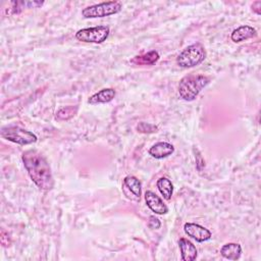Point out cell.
I'll return each instance as SVG.
<instances>
[{"label":"cell","mask_w":261,"mask_h":261,"mask_svg":"<svg viewBox=\"0 0 261 261\" xmlns=\"http://www.w3.org/2000/svg\"><path fill=\"white\" fill-rule=\"evenodd\" d=\"M21 158L30 177L35 185L41 190H51L54 186V179L47 159L36 150L24 151Z\"/></svg>","instance_id":"1"},{"label":"cell","mask_w":261,"mask_h":261,"mask_svg":"<svg viewBox=\"0 0 261 261\" xmlns=\"http://www.w3.org/2000/svg\"><path fill=\"white\" fill-rule=\"evenodd\" d=\"M209 79L202 74H188L184 76L178 85L179 96L186 101H193L203 88L207 86Z\"/></svg>","instance_id":"2"},{"label":"cell","mask_w":261,"mask_h":261,"mask_svg":"<svg viewBox=\"0 0 261 261\" xmlns=\"http://www.w3.org/2000/svg\"><path fill=\"white\" fill-rule=\"evenodd\" d=\"M206 58V50L201 43H195L184 49L176 58V63L184 68L199 65Z\"/></svg>","instance_id":"3"},{"label":"cell","mask_w":261,"mask_h":261,"mask_svg":"<svg viewBox=\"0 0 261 261\" xmlns=\"http://www.w3.org/2000/svg\"><path fill=\"white\" fill-rule=\"evenodd\" d=\"M121 3L118 1H108L99 4L91 5L83 9L82 14L86 18L104 17L112 14H116L121 10Z\"/></svg>","instance_id":"4"},{"label":"cell","mask_w":261,"mask_h":261,"mask_svg":"<svg viewBox=\"0 0 261 261\" xmlns=\"http://www.w3.org/2000/svg\"><path fill=\"white\" fill-rule=\"evenodd\" d=\"M1 137L18 145H30L37 141V136L18 126H6L1 129Z\"/></svg>","instance_id":"5"},{"label":"cell","mask_w":261,"mask_h":261,"mask_svg":"<svg viewBox=\"0 0 261 261\" xmlns=\"http://www.w3.org/2000/svg\"><path fill=\"white\" fill-rule=\"evenodd\" d=\"M109 28L106 25H99L95 28H86L75 33V38L85 43L100 44L106 41L109 36Z\"/></svg>","instance_id":"6"},{"label":"cell","mask_w":261,"mask_h":261,"mask_svg":"<svg viewBox=\"0 0 261 261\" xmlns=\"http://www.w3.org/2000/svg\"><path fill=\"white\" fill-rule=\"evenodd\" d=\"M122 192L132 201H140L142 196L141 181L134 175H127L122 181Z\"/></svg>","instance_id":"7"},{"label":"cell","mask_w":261,"mask_h":261,"mask_svg":"<svg viewBox=\"0 0 261 261\" xmlns=\"http://www.w3.org/2000/svg\"><path fill=\"white\" fill-rule=\"evenodd\" d=\"M184 230L185 232L191 237L192 239L196 240L199 243L205 242L210 240L211 238V232L209 229H207L206 227L197 224V223H192V222H187L184 225Z\"/></svg>","instance_id":"8"},{"label":"cell","mask_w":261,"mask_h":261,"mask_svg":"<svg viewBox=\"0 0 261 261\" xmlns=\"http://www.w3.org/2000/svg\"><path fill=\"white\" fill-rule=\"evenodd\" d=\"M145 201L147 206L156 214H165L168 211L167 206L163 203L161 198L152 191L145 193Z\"/></svg>","instance_id":"9"},{"label":"cell","mask_w":261,"mask_h":261,"mask_svg":"<svg viewBox=\"0 0 261 261\" xmlns=\"http://www.w3.org/2000/svg\"><path fill=\"white\" fill-rule=\"evenodd\" d=\"M174 151V147L167 142H158L149 149V154L157 159L165 158L171 155Z\"/></svg>","instance_id":"10"},{"label":"cell","mask_w":261,"mask_h":261,"mask_svg":"<svg viewBox=\"0 0 261 261\" xmlns=\"http://www.w3.org/2000/svg\"><path fill=\"white\" fill-rule=\"evenodd\" d=\"M178 247L180 250L181 259L184 261H193L196 259L198 255V251L192 242H190L185 238H181L178 241Z\"/></svg>","instance_id":"11"},{"label":"cell","mask_w":261,"mask_h":261,"mask_svg":"<svg viewBox=\"0 0 261 261\" xmlns=\"http://www.w3.org/2000/svg\"><path fill=\"white\" fill-rule=\"evenodd\" d=\"M254 36H256V30L254 28L250 25H242L233 30L230 38L234 43H239V42L251 39Z\"/></svg>","instance_id":"12"},{"label":"cell","mask_w":261,"mask_h":261,"mask_svg":"<svg viewBox=\"0 0 261 261\" xmlns=\"http://www.w3.org/2000/svg\"><path fill=\"white\" fill-rule=\"evenodd\" d=\"M220 254L228 260H237L241 257L242 247L237 243H227L221 247Z\"/></svg>","instance_id":"13"},{"label":"cell","mask_w":261,"mask_h":261,"mask_svg":"<svg viewBox=\"0 0 261 261\" xmlns=\"http://www.w3.org/2000/svg\"><path fill=\"white\" fill-rule=\"evenodd\" d=\"M115 97V91L111 88L103 89L98 93L91 96L88 100L90 104H99V103H107L110 102Z\"/></svg>","instance_id":"14"},{"label":"cell","mask_w":261,"mask_h":261,"mask_svg":"<svg viewBox=\"0 0 261 261\" xmlns=\"http://www.w3.org/2000/svg\"><path fill=\"white\" fill-rule=\"evenodd\" d=\"M159 60V54L156 51H150L143 55L136 56L132 59V63L139 64V65H152Z\"/></svg>","instance_id":"15"},{"label":"cell","mask_w":261,"mask_h":261,"mask_svg":"<svg viewBox=\"0 0 261 261\" xmlns=\"http://www.w3.org/2000/svg\"><path fill=\"white\" fill-rule=\"evenodd\" d=\"M157 189L165 200H170L173 193V186L167 177H160L156 182Z\"/></svg>","instance_id":"16"},{"label":"cell","mask_w":261,"mask_h":261,"mask_svg":"<svg viewBox=\"0 0 261 261\" xmlns=\"http://www.w3.org/2000/svg\"><path fill=\"white\" fill-rule=\"evenodd\" d=\"M76 111H77V107L66 106V107H63V108L58 110L56 117L58 119H61V120H66V119H69L72 116H74Z\"/></svg>","instance_id":"17"},{"label":"cell","mask_w":261,"mask_h":261,"mask_svg":"<svg viewBox=\"0 0 261 261\" xmlns=\"http://www.w3.org/2000/svg\"><path fill=\"white\" fill-rule=\"evenodd\" d=\"M138 132L140 133H144V134H150V133H154L157 132V126L147 123V122H140L137 126Z\"/></svg>","instance_id":"18"},{"label":"cell","mask_w":261,"mask_h":261,"mask_svg":"<svg viewBox=\"0 0 261 261\" xmlns=\"http://www.w3.org/2000/svg\"><path fill=\"white\" fill-rule=\"evenodd\" d=\"M160 225H161V223H160V221H159V219H158V218H156L155 216H150L149 226H150L151 228H155V229H157V228H159V227H160Z\"/></svg>","instance_id":"19"},{"label":"cell","mask_w":261,"mask_h":261,"mask_svg":"<svg viewBox=\"0 0 261 261\" xmlns=\"http://www.w3.org/2000/svg\"><path fill=\"white\" fill-rule=\"evenodd\" d=\"M256 5H259V6H260V5H261V1H256V2H254V3H253V5H252V7H255ZM253 10H254L257 14H260V13H261V11L259 10V7L253 8Z\"/></svg>","instance_id":"20"}]
</instances>
